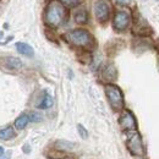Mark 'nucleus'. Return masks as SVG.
<instances>
[{"mask_svg": "<svg viewBox=\"0 0 159 159\" xmlns=\"http://www.w3.org/2000/svg\"><path fill=\"white\" fill-rule=\"evenodd\" d=\"M66 16H67V12H66L64 4L58 0H52L47 5L45 11H44V21L52 28L59 27L66 20Z\"/></svg>", "mask_w": 159, "mask_h": 159, "instance_id": "nucleus-1", "label": "nucleus"}, {"mask_svg": "<svg viewBox=\"0 0 159 159\" xmlns=\"http://www.w3.org/2000/svg\"><path fill=\"white\" fill-rule=\"evenodd\" d=\"M65 38L69 40L72 45L79 47V48H91L93 45V37L91 33L86 30H74L70 31Z\"/></svg>", "mask_w": 159, "mask_h": 159, "instance_id": "nucleus-2", "label": "nucleus"}, {"mask_svg": "<svg viewBox=\"0 0 159 159\" xmlns=\"http://www.w3.org/2000/svg\"><path fill=\"white\" fill-rule=\"evenodd\" d=\"M104 91H105V96L108 98L110 107L113 108V110L120 111L124 108V94H122L121 89L116 84L108 83V84H105Z\"/></svg>", "mask_w": 159, "mask_h": 159, "instance_id": "nucleus-3", "label": "nucleus"}, {"mask_svg": "<svg viewBox=\"0 0 159 159\" xmlns=\"http://www.w3.org/2000/svg\"><path fill=\"white\" fill-rule=\"evenodd\" d=\"M126 147H127L129 152L135 157H143L144 153H146L142 137L136 130L130 131L127 139H126Z\"/></svg>", "mask_w": 159, "mask_h": 159, "instance_id": "nucleus-4", "label": "nucleus"}, {"mask_svg": "<svg viewBox=\"0 0 159 159\" xmlns=\"http://www.w3.org/2000/svg\"><path fill=\"white\" fill-rule=\"evenodd\" d=\"M120 127L124 130V131H135L136 127H137V122L136 119L134 116V114L129 110H125L119 119Z\"/></svg>", "mask_w": 159, "mask_h": 159, "instance_id": "nucleus-5", "label": "nucleus"}, {"mask_svg": "<svg viewBox=\"0 0 159 159\" xmlns=\"http://www.w3.org/2000/svg\"><path fill=\"white\" fill-rule=\"evenodd\" d=\"M130 21H131V17H130L129 12L119 11V12H116L115 16H114V21H113L114 28H115L116 31H125V30L129 27Z\"/></svg>", "mask_w": 159, "mask_h": 159, "instance_id": "nucleus-6", "label": "nucleus"}, {"mask_svg": "<svg viewBox=\"0 0 159 159\" xmlns=\"http://www.w3.org/2000/svg\"><path fill=\"white\" fill-rule=\"evenodd\" d=\"M94 14H96L97 20L99 21L100 23L107 22L109 20V15H110V10H109L108 4L104 2V1L97 2L96 6H94Z\"/></svg>", "mask_w": 159, "mask_h": 159, "instance_id": "nucleus-7", "label": "nucleus"}, {"mask_svg": "<svg viewBox=\"0 0 159 159\" xmlns=\"http://www.w3.org/2000/svg\"><path fill=\"white\" fill-rule=\"evenodd\" d=\"M2 64L6 69L12 70V71H17L22 67V61L19 58H15V57H6L2 60Z\"/></svg>", "mask_w": 159, "mask_h": 159, "instance_id": "nucleus-8", "label": "nucleus"}, {"mask_svg": "<svg viewBox=\"0 0 159 159\" xmlns=\"http://www.w3.org/2000/svg\"><path fill=\"white\" fill-rule=\"evenodd\" d=\"M16 49H17V52H19L20 54L25 55V57L32 58V57L34 55V50H33V48H32L30 44H27V43H23V42L16 43Z\"/></svg>", "mask_w": 159, "mask_h": 159, "instance_id": "nucleus-9", "label": "nucleus"}, {"mask_svg": "<svg viewBox=\"0 0 159 159\" xmlns=\"http://www.w3.org/2000/svg\"><path fill=\"white\" fill-rule=\"evenodd\" d=\"M52 105H53V98H52V96L49 93L44 92L39 104H38V108L39 109H49Z\"/></svg>", "mask_w": 159, "mask_h": 159, "instance_id": "nucleus-10", "label": "nucleus"}, {"mask_svg": "<svg viewBox=\"0 0 159 159\" xmlns=\"http://www.w3.org/2000/svg\"><path fill=\"white\" fill-rule=\"evenodd\" d=\"M14 137H15L14 127L7 126V127H4V129H0V139H2V141H9V139H14Z\"/></svg>", "mask_w": 159, "mask_h": 159, "instance_id": "nucleus-11", "label": "nucleus"}, {"mask_svg": "<svg viewBox=\"0 0 159 159\" xmlns=\"http://www.w3.org/2000/svg\"><path fill=\"white\" fill-rule=\"evenodd\" d=\"M28 122H30V116L27 114H21L20 116L15 120V127L17 130H23Z\"/></svg>", "mask_w": 159, "mask_h": 159, "instance_id": "nucleus-12", "label": "nucleus"}, {"mask_svg": "<svg viewBox=\"0 0 159 159\" xmlns=\"http://www.w3.org/2000/svg\"><path fill=\"white\" fill-rule=\"evenodd\" d=\"M103 76H104V79L108 80V81H113L116 77V70L114 69L113 65H108L104 69V71H103Z\"/></svg>", "mask_w": 159, "mask_h": 159, "instance_id": "nucleus-13", "label": "nucleus"}, {"mask_svg": "<svg viewBox=\"0 0 159 159\" xmlns=\"http://www.w3.org/2000/svg\"><path fill=\"white\" fill-rule=\"evenodd\" d=\"M75 21H76V23H79V25H84V23L88 21V14H87V11L83 10V9L79 10V11L75 14Z\"/></svg>", "mask_w": 159, "mask_h": 159, "instance_id": "nucleus-14", "label": "nucleus"}, {"mask_svg": "<svg viewBox=\"0 0 159 159\" xmlns=\"http://www.w3.org/2000/svg\"><path fill=\"white\" fill-rule=\"evenodd\" d=\"M77 131H79L80 136H81L82 139H87V137H88V132H87V130H86L81 124L77 125Z\"/></svg>", "mask_w": 159, "mask_h": 159, "instance_id": "nucleus-15", "label": "nucleus"}, {"mask_svg": "<svg viewBox=\"0 0 159 159\" xmlns=\"http://www.w3.org/2000/svg\"><path fill=\"white\" fill-rule=\"evenodd\" d=\"M60 1L67 6H76L80 2V0H60Z\"/></svg>", "mask_w": 159, "mask_h": 159, "instance_id": "nucleus-16", "label": "nucleus"}, {"mask_svg": "<svg viewBox=\"0 0 159 159\" xmlns=\"http://www.w3.org/2000/svg\"><path fill=\"white\" fill-rule=\"evenodd\" d=\"M30 120H32L34 122H38V121L42 120V115H40L39 113H32L31 116H30Z\"/></svg>", "mask_w": 159, "mask_h": 159, "instance_id": "nucleus-17", "label": "nucleus"}, {"mask_svg": "<svg viewBox=\"0 0 159 159\" xmlns=\"http://www.w3.org/2000/svg\"><path fill=\"white\" fill-rule=\"evenodd\" d=\"M0 159H11V152H5L0 154Z\"/></svg>", "mask_w": 159, "mask_h": 159, "instance_id": "nucleus-18", "label": "nucleus"}, {"mask_svg": "<svg viewBox=\"0 0 159 159\" xmlns=\"http://www.w3.org/2000/svg\"><path fill=\"white\" fill-rule=\"evenodd\" d=\"M119 5H129L131 2V0H115Z\"/></svg>", "mask_w": 159, "mask_h": 159, "instance_id": "nucleus-19", "label": "nucleus"}, {"mask_svg": "<svg viewBox=\"0 0 159 159\" xmlns=\"http://www.w3.org/2000/svg\"><path fill=\"white\" fill-rule=\"evenodd\" d=\"M22 151H23L25 153H30V152H31V148H30V146H28V144H26V146L22 148Z\"/></svg>", "mask_w": 159, "mask_h": 159, "instance_id": "nucleus-20", "label": "nucleus"}, {"mask_svg": "<svg viewBox=\"0 0 159 159\" xmlns=\"http://www.w3.org/2000/svg\"><path fill=\"white\" fill-rule=\"evenodd\" d=\"M1 153H4V148H2V147H0V154H1Z\"/></svg>", "mask_w": 159, "mask_h": 159, "instance_id": "nucleus-21", "label": "nucleus"}, {"mask_svg": "<svg viewBox=\"0 0 159 159\" xmlns=\"http://www.w3.org/2000/svg\"><path fill=\"white\" fill-rule=\"evenodd\" d=\"M1 36H2V34H0V37H1Z\"/></svg>", "mask_w": 159, "mask_h": 159, "instance_id": "nucleus-22", "label": "nucleus"}]
</instances>
